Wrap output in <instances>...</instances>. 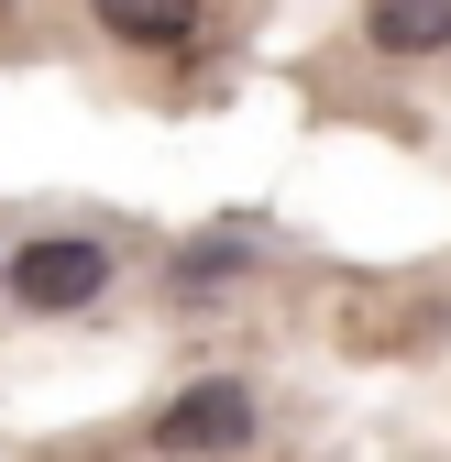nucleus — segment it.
Returning <instances> with one entry per match:
<instances>
[{"mask_svg": "<svg viewBox=\"0 0 451 462\" xmlns=\"http://www.w3.org/2000/svg\"><path fill=\"white\" fill-rule=\"evenodd\" d=\"M364 33L385 55H440L451 44V0H364Z\"/></svg>", "mask_w": 451, "mask_h": 462, "instance_id": "3", "label": "nucleus"}, {"mask_svg": "<svg viewBox=\"0 0 451 462\" xmlns=\"http://www.w3.org/2000/svg\"><path fill=\"white\" fill-rule=\"evenodd\" d=\"M99 23L122 44H188L198 33V0H99Z\"/></svg>", "mask_w": 451, "mask_h": 462, "instance_id": "4", "label": "nucleus"}, {"mask_svg": "<svg viewBox=\"0 0 451 462\" xmlns=\"http://www.w3.org/2000/svg\"><path fill=\"white\" fill-rule=\"evenodd\" d=\"M99 286H110V254L78 243V231H55V243H33V254L12 264V298H23V309H88Z\"/></svg>", "mask_w": 451, "mask_h": 462, "instance_id": "2", "label": "nucleus"}, {"mask_svg": "<svg viewBox=\"0 0 451 462\" xmlns=\"http://www.w3.org/2000/svg\"><path fill=\"white\" fill-rule=\"evenodd\" d=\"M253 440V396L243 385H188L177 408L154 419V451L165 462H220V451H243Z\"/></svg>", "mask_w": 451, "mask_h": 462, "instance_id": "1", "label": "nucleus"}]
</instances>
